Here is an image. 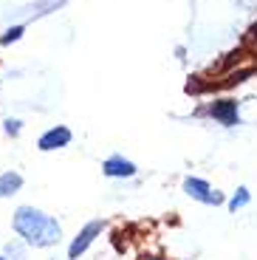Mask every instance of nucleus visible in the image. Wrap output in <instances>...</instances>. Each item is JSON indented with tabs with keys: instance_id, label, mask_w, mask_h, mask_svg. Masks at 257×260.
<instances>
[{
	"instance_id": "1",
	"label": "nucleus",
	"mask_w": 257,
	"mask_h": 260,
	"mask_svg": "<svg viewBox=\"0 0 257 260\" xmlns=\"http://www.w3.org/2000/svg\"><path fill=\"white\" fill-rule=\"evenodd\" d=\"M14 232L34 249H48L62 241V226L54 215H45L37 207H17L12 221Z\"/></svg>"
},
{
	"instance_id": "2",
	"label": "nucleus",
	"mask_w": 257,
	"mask_h": 260,
	"mask_svg": "<svg viewBox=\"0 0 257 260\" xmlns=\"http://www.w3.org/2000/svg\"><path fill=\"white\" fill-rule=\"evenodd\" d=\"M184 192L192 198V201H201L206 204V207H220V204L226 201L223 192H218V189H212L209 184L204 181V178H184Z\"/></svg>"
},
{
	"instance_id": "3",
	"label": "nucleus",
	"mask_w": 257,
	"mask_h": 260,
	"mask_svg": "<svg viewBox=\"0 0 257 260\" xmlns=\"http://www.w3.org/2000/svg\"><path fill=\"white\" fill-rule=\"evenodd\" d=\"M102 229H105V221H99V218H97V221H88V223H85V226L77 232V238L71 241V246H68V257H71V260H79V254L88 252V246L97 241L99 235H102Z\"/></svg>"
},
{
	"instance_id": "4",
	"label": "nucleus",
	"mask_w": 257,
	"mask_h": 260,
	"mask_svg": "<svg viewBox=\"0 0 257 260\" xmlns=\"http://www.w3.org/2000/svg\"><path fill=\"white\" fill-rule=\"evenodd\" d=\"M209 116L215 122H220L223 127H235L240 124V111H238V102H232V99H218V102L209 105Z\"/></svg>"
},
{
	"instance_id": "5",
	"label": "nucleus",
	"mask_w": 257,
	"mask_h": 260,
	"mask_svg": "<svg viewBox=\"0 0 257 260\" xmlns=\"http://www.w3.org/2000/svg\"><path fill=\"white\" fill-rule=\"evenodd\" d=\"M71 144V130L62 127V124H57V127L45 130L43 136L37 139V147L43 150V153H51V150H59V147H68Z\"/></svg>"
},
{
	"instance_id": "6",
	"label": "nucleus",
	"mask_w": 257,
	"mask_h": 260,
	"mask_svg": "<svg viewBox=\"0 0 257 260\" xmlns=\"http://www.w3.org/2000/svg\"><path fill=\"white\" fill-rule=\"evenodd\" d=\"M102 173L108 178H133L136 176V164L127 161L124 156H110L102 161Z\"/></svg>"
},
{
	"instance_id": "7",
	"label": "nucleus",
	"mask_w": 257,
	"mask_h": 260,
	"mask_svg": "<svg viewBox=\"0 0 257 260\" xmlns=\"http://www.w3.org/2000/svg\"><path fill=\"white\" fill-rule=\"evenodd\" d=\"M23 187V178L17 173H0V198H9Z\"/></svg>"
},
{
	"instance_id": "8",
	"label": "nucleus",
	"mask_w": 257,
	"mask_h": 260,
	"mask_svg": "<svg viewBox=\"0 0 257 260\" xmlns=\"http://www.w3.org/2000/svg\"><path fill=\"white\" fill-rule=\"evenodd\" d=\"M249 201H251V192H249L246 187H240L238 192H235L229 201H226V207H229V212H238V209H243Z\"/></svg>"
},
{
	"instance_id": "9",
	"label": "nucleus",
	"mask_w": 257,
	"mask_h": 260,
	"mask_svg": "<svg viewBox=\"0 0 257 260\" xmlns=\"http://www.w3.org/2000/svg\"><path fill=\"white\" fill-rule=\"evenodd\" d=\"M20 34H23V26H14V28H9L6 34H3V46H9V43H14V40H20Z\"/></svg>"
},
{
	"instance_id": "10",
	"label": "nucleus",
	"mask_w": 257,
	"mask_h": 260,
	"mask_svg": "<svg viewBox=\"0 0 257 260\" xmlns=\"http://www.w3.org/2000/svg\"><path fill=\"white\" fill-rule=\"evenodd\" d=\"M20 124H23L20 119H6V122H3V130H6L9 136H17V133H20Z\"/></svg>"
},
{
	"instance_id": "11",
	"label": "nucleus",
	"mask_w": 257,
	"mask_h": 260,
	"mask_svg": "<svg viewBox=\"0 0 257 260\" xmlns=\"http://www.w3.org/2000/svg\"><path fill=\"white\" fill-rule=\"evenodd\" d=\"M251 37H254V40H257V26H254V28H251Z\"/></svg>"
},
{
	"instance_id": "12",
	"label": "nucleus",
	"mask_w": 257,
	"mask_h": 260,
	"mask_svg": "<svg viewBox=\"0 0 257 260\" xmlns=\"http://www.w3.org/2000/svg\"><path fill=\"white\" fill-rule=\"evenodd\" d=\"M142 260H158V257H147V254H144V257Z\"/></svg>"
},
{
	"instance_id": "13",
	"label": "nucleus",
	"mask_w": 257,
	"mask_h": 260,
	"mask_svg": "<svg viewBox=\"0 0 257 260\" xmlns=\"http://www.w3.org/2000/svg\"><path fill=\"white\" fill-rule=\"evenodd\" d=\"M0 260H6V257H3V254H0Z\"/></svg>"
}]
</instances>
